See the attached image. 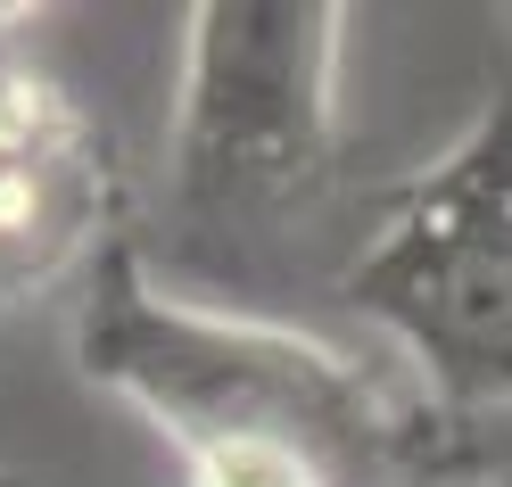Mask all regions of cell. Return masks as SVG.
<instances>
[{"mask_svg":"<svg viewBox=\"0 0 512 487\" xmlns=\"http://www.w3.org/2000/svg\"><path fill=\"white\" fill-rule=\"evenodd\" d=\"M67 347L75 372L133 405L174 454L265 438L314 454L339 487H413L446 463V430H463L397 355L157 289L133 240L83 273Z\"/></svg>","mask_w":512,"mask_h":487,"instance_id":"6da1fadb","label":"cell"},{"mask_svg":"<svg viewBox=\"0 0 512 487\" xmlns=\"http://www.w3.org/2000/svg\"><path fill=\"white\" fill-rule=\"evenodd\" d=\"M339 289L455 421L512 413V83L372 207Z\"/></svg>","mask_w":512,"mask_h":487,"instance_id":"7a4b0ae2","label":"cell"},{"mask_svg":"<svg viewBox=\"0 0 512 487\" xmlns=\"http://www.w3.org/2000/svg\"><path fill=\"white\" fill-rule=\"evenodd\" d=\"M339 0H199L174 67V207L199 232L290 223L339 174Z\"/></svg>","mask_w":512,"mask_h":487,"instance_id":"3957f363","label":"cell"},{"mask_svg":"<svg viewBox=\"0 0 512 487\" xmlns=\"http://www.w3.org/2000/svg\"><path fill=\"white\" fill-rule=\"evenodd\" d=\"M124 240L116 133L58 75L0 58V306L75 281Z\"/></svg>","mask_w":512,"mask_h":487,"instance_id":"277c9868","label":"cell"},{"mask_svg":"<svg viewBox=\"0 0 512 487\" xmlns=\"http://www.w3.org/2000/svg\"><path fill=\"white\" fill-rule=\"evenodd\" d=\"M182 487H339L314 454L298 446H265V438H232V446H199V454H174Z\"/></svg>","mask_w":512,"mask_h":487,"instance_id":"5b68a950","label":"cell"},{"mask_svg":"<svg viewBox=\"0 0 512 487\" xmlns=\"http://www.w3.org/2000/svg\"><path fill=\"white\" fill-rule=\"evenodd\" d=\"M0 487H34V479H25V471H0Z\"/></svg>","mask_w":512,"mask_h":487,"instance_id":"8992f818","label":"cell"},{"mask_svg":"<svg viewBox=\"0 0 512 487\" xmlns=\"http://www.w3.org/2000/svg\"><path fill=\"white\" fill-rule=\"evenodd\" d=\"M488 487H512V479H488Z\"/></svg>","mask_w":512,"mask_h":487,"instance_id":"52a82bcc","label":"cell"}]
</instances>
